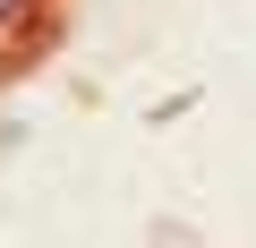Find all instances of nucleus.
Returning a JSON list of instances; mask_svg holds the SVG:
<instances>
[{
  "instance_id": "1",
  "label": "nucleus",
  "mask_w": 256,
  "mask_h": 248,
  "mask_svg": "<svg viewBox=\"0 0 256 248\" xmlns=\"http://www.w3.org/2000/svg\"><path fill=\"white\" fill-rule=\"evenodd\" d=\"M0 18H9V0H0Z\"/></svg>"
}]
</instances>
